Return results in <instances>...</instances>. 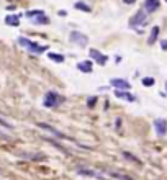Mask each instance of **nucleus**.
<instances>
[{
    "mask_svg": "<svg viewBox=\"0 0 167 180\" xmlns=\"http://www.w3.org/2000/svg\"><path fill=\"white\" fill-rule=\"evenodd\" d=\"M18 44H21L25 49H28L30 53H34V54H41V53H44L48 49V46H39V44H36V43L30 41L28 38H23V36L18 38Z\"/></svg>",
    "mask_w": 167,
    "mask_h": 180,
    "instance_id": "obj_1",
    "label": "nucleus"
},
{
    "mask_svg": "<svg viewBox=\"0 0 167 180\" xmlns=\"http://www.w3.org/2000/svg\"><path fill=\"white\" fill-rule=\"evenodd\" d=\"M61 103H62V97L59 95V93H56L54 90H49L44 95V102H43V105H44L46 108H56Z\"/></svg>",
    "mask_w": 167,
    "mask_h": 180,
    "instance_id": "obj_2",
    "label": "nucleus"
},
{
    "mask_svg": "<svg viewBox=\"0 0 167 180\" xmlns=\"http://www.w3.org/2000/svg\"><path fill=\"white\" fill-rule=\"evenodd\" d=\"M154 129H156L157 136H165L167 134V121L164 118L154 120Z\"/></svg>",
    "mask_w": 167,
    "mask_h": 180,
    "instance_id": "obj_3",
    "label": "nucleus"
},
{
    "mask_svg": "<svg viewBox=\"0 0 167 180\" xmlns=\"http://www.w3.org/2000/svg\"><path fill=\"white\" fill-rule=\"evenodd\" d=\"M110 84L118 90H129V87H131V84L128 80H125V79H112Z\"/></svg>",
    "mask_w": 167,
    "mask_h": 180,
    "instance_id": "obj_4",
    "label": "nucleus"
},
{
    "mask_svg": "<svg viewBox=\"0 0 167 180\" xmlns=\"http://www.w3.org/2000/svg\"><path fill=\"white\" fill-rule=\"evenodd\" d=\"M89 54H90V57H92L93 61H97V62L100 64V66H105V64H107V59H108V57H107L105 54L98 53L97 49H90V51H89Z\"/></svg>",
    "mask_w": 167,
    "mask_h": 180,
    "instance_id": "obj_5",
    "label": "nucleus"
},
{
    "mask_svg": "<svg viewBox=\"0 0 167 180\" xmlns=\"http://www.w3.org/2000/svg\"><path fill=\"white\" fill-rule=\"evenodd\" d=\"M70 41L77 43V44H81V46H85L87 44V36L82 34V33H79V31H72L70 33Z\"/></svg>",
    "mask_w": 167,
    "mask_h": 180,
    "instance_id": "obj_6",
    "label": "nucleus"
},
{
    "mask_svg": "<svg viewBox=\"0 0 167 180\" xmlns=\"http://www.w3.org/2000/svg\"><path fill=\"white\" fill-rule=\"evenodd\" d=\"M115 97L123 98V100H126V102H136V97L131 95L129 92H125V90H115Z\"/></svg>",
    "mask_w": 167,
    "mask_h": 180,
    "instance_id": "obj_7",
    "label": "nucleus"
},
{
    "mask_svg": "<svg viewBox=\"0 0 167 180\" xmlns=\"http://www.w3.org/2000/svg\"><path fill=\"white\" fill-rule=\"evenodd\" d=\"M77 69L81 72H85V74H90L93 70V66H92V61H82L77 64Z\"/></svg>",
    "mask_w": 167,
    "mask_h": 180,
    "instance_id": "obj_8",
    "label": "nucleus"
},
{
    "mask_svg": "<svg viewBox=\"0 0 167 180\" xmlns=\"http://www.w3.org/2000/svg\"><path fill=\"white\" fill-rule=\"evenodd\" d=\"M144 18H146V15H144V12H138L136 15L131 18V26H136V25H139V23H144Z\"/></svg>",
    "mask_w": 167,
    "mask_h": 180,
    "instance_id": "obj_9",
    "label": "nucleus"
},
{
    "mask_svg": "<svg viewBox=\"0 0 167 180\" xmlns=\"http://www.w3.org/2000/svg\"><path fill=\"white\" fill-rule=\"evenodd\" d=\"M144 7H146V10L151 13V12H154V10L159 8V2H157V0H146Z\"/></svg>",
    "mask_w": 167,
    "mask_h": 180,
    "instance_id": "obj_10",
    "label": "nucleus"
},
{
    "mask_svg": "<svg viewBox=\"0 0 167 180\" xmlns=\"http://www.w3.org/2000/svg\"><path fill=\"white\" fill-rule=\"evenodd\" d=\"M33 23L34 25H48L49 23V18L43 13V15H38V17H34L33 18Z\"/></svg>",
    "mask_w": 167,
    "mask_h": 180,
    "instance_id": "obj_11",
    "label": "nucleus"
},
{
    "mask_svg": "<svg viewBox=\"0 0 167 180\" xmlns=\"http://www.w3.org/2000/svg\"><path fill=\"white\" fill-rule=\"evenodd\" d=\"M5 23L10 25V26H18L20 25V18L17 15H8V17L5 18Z\"/></svg>",
    "mask_w": 167,
    "mask_h": 180,
    "instance_id": "obj_12",
    "label": "nucleus"
},
{
    "mask_svg": "<svg viewBox=\"0 0 167 180\" xmlns=\"http://www.w3.org/2000/svg\"><path fill=\"white\" fill-rule=\"evenodd\" d=\"M36 126H39V128H43V129H48V131H51L53 134H56V136H59V138H64L62 136V133L61 131H57V129H54V128H51L49 125H46V123H38Z\"/></svg>",
    "mask_w": 167,
    "mask_h": 180,
    "instance_id": "obj_13",
    "label": "nucleus"
},
{
    "mask_svg": "<svg viewBox=\"0 0 167 180\" xmlns=\"http://www.w3.org/2000/svg\"><path fill=\"white\" fill-rule=\"evenodd\" d=\"M157 34H159V26H154V28H152V31H151L149 39H148V44H152V43L157 39Z\"/></svg>",
    "mask_w": 167,
    "mask_h": 180,
    "instance_id": "obj_14",
    "label": "nucleus"
},
{
    "mask_svg": "<svg viewBox=\"0 0 167 180\" xmlns=\"http://www.w3.org/2000/svg\"><path fill=\"white\" fill-rule=\"evenodd\" d=\"M48 57L54 62H62L64 61V56L62 54H56V53H48Z\"/></svg>",
    "mask_w": 167,
    "mask_h": 180,
    "instance_id": "obj_15",
    "label": "nucleus"
},
{
    "mask_svg": "<svg viewBox=\"0 0 167 180\" xmlns=\"http://www.w3.org/2000/svg\"><path fill=\"white\" fill-rule=\"evenodd\" d=\"M77 174L81 175H87V177H97V174L93 170H89V169H77Z\"/></svg>",
    "mask_w": 167,
    "mask_h": 180,
    "instance_id": "obj_16",
    "label": "nucleus"
},
{
    "mask_svg": "<svg viewBox=\"0 0 167 180\" xmlns=\"http://www.w3.org/2000/svg\"><path fill=\"white\" fill-rule=\"evenodd\" d=\"M110 175H112V177H115V178H120V180H133L131 177L123 175V174H120V172H113V170H110Z\"/></svg>",
    "mask_w": 167,
    "mask_h": 180,
    "instance_id": "obj_17",
    "label": "nucleus"
},
{
    "mask_svg": "<svg viewBox=\"0 0 167 180\" xmlns=\"http://www.w3.org/2000/svg\"><path fill=\"white\" fill-rule=\"evenodd\" d=\"M154 84H156V80L152 77H144L143 79V85H144V87H152Z\"/></svg>",
    "mask_w": 167,
    "mask_h": 180,
    "instance_id": "obj_18",
    "label": "nucleus"
},
{
    "mask_svg": "<svg viewBox=\"0 0 167 180\" xmlns=\"http://www.w3.org/2000/svg\"><path fill=\"white\" fill-rule=\"evenodd\" d=\"M76 8L82 10V12H90V7L87 5V3H82V2H77V3H76Z\"/></svg>",
    "mask_w": 167,
    "mask_h": 180,
    "instance_id": "obj_19",
    "label": "nucleus"
},
{
    "mask_svg": "<svg viewBox=\"0 0 167 180\" xmlns=\"http://www.w3.org/2000/svg\"><path fill=\"white\" fill-rule=\"evenodd\" d=\"M123 156H125L126 159H129V161H133V162H136V164H139V159H138V157H134V156H131V154H128V152H123Z\"/></svg>",
    "mask_w": 167,
    "mask_h": 180,
    "instance_id": "obj_20",
    "label": "nucleus"
},
{
    "mask_svg": "<svg viewBox=\"0 0 167 180\" xmlns=\"http://www.w3.org/2000/svg\"><path fill=\"white\" fill-rule=\"evenodd\" d=\"M26 15L31 17V18H34V17H38V15H43V12H41V10H33V12H28Z\"/></svg>",
    "mask_w": 167,
    "mask_h": 180,
    "instance_id": "obj_21",
    "label": "nucleus"
},
{
    "mask_svg": "<svg viewBox=\"0 0 167 180\" xmlns=\"http://www.w3.org/2000/svg\"><path fill=\"white\" fill-rule=\"evenodd\" d=\"M95 102H97V98H95V97H90L89 100H87V105H89V106L92 108L93 105H95Z\"/></svg>",
    "mask_w": 167,
    "mask_h": 180,
    "instance_id": "obj_22",
    "label": "nucleus"
},
{
    "mask_svg": "<svg viewBox=\"0 0 167 180\" xmlns=\"http://www.w3.org/2000/svg\"><path fill=\"white\" fill-rule=\"evenodd\" d=\"M161 46H162L164 51H167V39H162V41H161Z\"/></svg>",
    "mask_w": 167,
    "mask_h": 180,
    "instance_id": "obj_23",
    "label": "nucleus"
},
{
    "mask_svg": "<svg viewBox=\"0 0 167 180\" xmlns=\"http://www.w3.org/2000/svg\"><path fill=\"white\" fill-rule=\"evenodd\" d=\"M0 125H2V126H5V128H12V126H10L8 123H7V121H3L2 118H0Z\"/></svg>",
    "mask_w": 167,
    "mask_h": 180,
    "instance_id": "obj_24",
    "label": "nucleus"
},
{
    "mask_svg": "<svg viewBox=\"0 0 167 180\" xmlns=\"http://www.w3.org/2000/svg\"><path fill=\"white\" fill-rule=\"evenodd\" d=\"M123 2L128 3V5H131V3H134V2H136V0H123Z\"/></svg>",
    "mask_w": 167,
    "mask_h": 180,
    "instance_id": "obj_25",
    "label": "nucleus"
},
{
    "mask_svg": "<svg viewBox=\"0 0 167 180\" xmlns=\"http://www.w3.org/2000/svg\"><path fill=\"white\" fill-rule=\"evenodd\" d=\"M165 92H167V82H165Z\"/></svg>",
    "mask_w": 167,
    "mask_h": 180,
    "instance_id": "obj_26",
    "label": "nucleus"
},
{
    "mask_svg": "<svg viewBox=\"0 0 167 180\" xmlns=\"http://www.w3.org/2000/svg\"><path fill=\"white\" fill-rule=\"evenodd\" d=\"M165 2H167V0H165Z\"/></svg>",
    "mask_w": 167,
    "mask_h": 180,
    "instance_id": "obj_27",
    "label": "nucleus"
}]
</instances>
